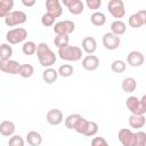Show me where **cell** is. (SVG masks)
<instances>
[{
	"instance_id": "6da1fadb",
	"label": "cell",
	"mask_w": 146,
	"mask_h": 146,
	"mask_svg": "<svg viewBox=\"0 0 146 146\" xmlns=\"http://www.w3.org/2000/svg\"><path fill=\"white\" fill-rule=\"evenodd\" d=\"M36 56L40 62V64L43 67H51L55 63H56V55L55 52L50 49V47L46 43V42H40L39 44H36Z\"/></svg>"
},
{
	"instance_id": "7a4b0ae2",
	"label": "cell",
	"mask_w": 146,
	"mask_h": 146,
	"mask_svg": "<svg viewBox=\"0 0 146 146\" xmlns=\"http://www.w3.org/2000/svg\"><path fill=\"white\" fill-rule=\"evenodd\" d=\"M128 111L133 115H145L146 113V96L144 95L140 99L136 96H130L125 100Z\"/></svg>"
},
{
	"instance_id": "3957f363",
	"label": "cell",
	"mask_w": 146,
	"mask_h": 146,
	"mask_svg": "<svg viewBox=\"0 0 146 146\" xmlns=\"http://www.w3.org/2000/svg\"><path fill=\"white\" fill-rule=\"evenodd\" d=\"M58 56L60 59L66 62H78L82 58V49L76 46H67L58 49Z\"/></svg>"
},
{
	"instance_id": "277c9868",
	"label": "cell",
	"mask_w": 146,
	"mask_h": 146,
	"mask_svg": "<svg viewBox=\"0 0 146 146\" xmlns=\"http://www.w3.org/2000/svg\"><path fill=\"white\" fill-rule=\"evenodd\" d=\"M27 36V31L24 27H15L6 33V40L9 44H17L24 42Z\"/></svg>"
},
{
	"instance_id": "5b68a950",
	"label": "cell",
	"mask_w": 146,
	"mask_h": 146,
	"mask_svg": "<svg viewBox=\"0 0 146 146\" xmlns=\"http://www.w3.org/2000/svg\"><path fill=\"white\" fill-rule=\"evenodd\" d=\"M26 14L22 10H11V13H9L6 17H5V24L7 26H16V25H21L23 23L26 22Z\"/></svg>"
},
{
	"instance_id": "8992f818",
	"label": "cell",
	"mask_w": 146,
	"mask_h": 146,
	"mask_svg": "<svg viewBox=\"0 0 146 146\" xmlns=\"http://www.w3.org/2000/svg\"><path fill=\"white\" fill-rule=\"evenodd\" d=\"M107 10L114 18H122L125 15L124 3L122 0H110L107 3Z\"/></svg>"
},
{
	"instance_id": "52a82bcc",
	"label": "cell",
	"mask_w": 146,
	"mask_h": 146,
	"mask_svg": "<svg viewBox=\"0 0 146 146\" xmlns=\"http://www.w3.org/2000/svg\"><path fill=\"white\" fill-rule=\"evenodd\" d=\"M74 30H75V24H74V22H72L70 19L59 21V22L54 24V32L57 35H59V34H67L68 35Z\"/></svg>"
},
{
	"instance_id": "ba28073f",
	"label": "cell",
	"mask_w": 146,
	"mask_h": 146,
	"mask_svg": "<svg viewBox=\"0 0 146 146\" xmlns=\"http://www.w3.org/2000/svg\"><path fill=\"white\" fill-rule=\"evenodd\" d=\"M117 138L123 146H135L136 144V132L128 128H122L117 133Z\"/></svg>"
},
{
	"instance_id": "9c48e42d",
	"label": "cell",
	"mask_w": 146,
	"mask_h": 146,
	"mask_svg": "<svg viewBox=\"0 0 146 146\" xmlns=\"http://www.w3.org/2000/svg\"><path fill=\"white\" fill-rule=\"evenodd\" d=\"M102 42H103V46L107 50H115V49L119 48V46L121 43V40H120V36H116L111 32H106L103 35Z\"/></svg>"
},
{
	"instance_id": "30bf717a",
	"label": "cell",
	"mask_w": 146,
	"mask_h": 146,
	"mask_svg": "<svg viewBox=\"0 0 146 146\" xmlns=\"http://www.w3.org/2000/svg\"><path fill=\"white\" fill-rule=\"evenodd\" d=\"M21 64L17 60L8 59V60H0V71L3 73H8L11 75L18 74Z\"/></svg>"
},
{
	"instance_id": "8fae6325",
	"label": "cell",
	"mask_w": 146,
	"mask_h": 146,
	"mask_svg": "<svg viewBox=\"0 0 146 146\" xmlns=\"http://www.w3.org/2000/svg\"><path fill=\"white\" fill-rule=\"evenodd\" d=\"M146 24V10H139L129 17V25L133 29H139Z\"/></svg>"
},
{
	"instance_id": "7c38bea8",
	"label": "cell",
	"mask_w": 146,
	"mask_h": 146,
	"mask_svg": "<svg viewBox=\"0 0 146 146\" xmlns=\"http://www.w3.org/2000/svg\"><path fill=\"white\" fill-rule=\"evenodd\" d=\"M127 62L130 66L132 67H139L144 64L145 62V57L143 55V52L140 51H137V50H132L128 54L127 56Z\"/></svg>"
},
{
	"instance_id": "4fadbf2b",
	"label": "cell",
	"mask_w": 146,
	"mask_h": 146,
	"mask_svg": "<svg viewBox=\"0 0 146 146\" xmlns=\"http://www.w3.org/2000/svg\"><path fill=\"white\" fill-rule=\"evenodd\" d=\"M46 119H47V122L51 125H58L63 122V112L58 108H51L48 111L47 115H46Z\"/></svg>"
},
{
	"instance_id": "5bb4252c",
	"label": "cell",
	"mask_w": 146,
	"mask_h": 146,
	"mask_svg": "<svg viewBox=\"0 0 146 146\" xmlns=\"http://www.w3.org/2000/svg\"><path fill=\"white\" fill-rule=\"evenodd\" d=\"M46 8H47V13L50 14L51 16H54L55 18L59 17L63 14V8L58 0H47Z\"/></svg>"
},
{
	"instance_id": "9a60e30c",
	"label": "cell",
	"mask_w": 146,
	"mask_h": 146,
	"mask_svg": "<svg viewBox=\"0 0 146 146\" xmlns=\"http://www.w3.org/2000/svg\"><path fill=\"white\" fill-rule=\"evenodd\" d=\"M63 3L73 15H80L84 9V5L81 0H63Z\"/></svg>"
},
{
	"instance_id": "2e32d148",
	"label": "cell",
	"mask_w": 146,
	"mask_h": 146,
	"mask_svg": "<svg viewBox=\"0 0 146 146\" xmlns=\"http://www.w3.org/2000/svg\"><path fill=\"white\" fill-rule=\"evenodd\" d=\"M82 67L86 71H95L99 67V58L95 55H87L82 59Z\"/></svg>"
},
{
	"instance_id": "e0dca14e",
	"label": "cell",
	"mask_w": 146,
	"mask_h": 146,
	"mask_svg": "<svg viewBox=\"0 0 146 146\" xmlns=\"http://www.w3.org/2000/svg\"><path fill=\"white\" fill-rule=\"evenodd\" d=\"M82 49L88 54L92 55L97 49V41L92 36H86L82 40Z\"/></svg>"
},
{
	"instance_id": "ac0fdd59",
	"label": "cell",
	"mask_w": 146,
	"mask_h": 146,
	"mask_svg": "<svg viewBox=\"0 0 146 146\" xmlns=\"http://www.w3.org/2000/svg\"><path fill=\"white\" fill-rule=\"evenodd\" d=\"M125 31H127V25L121 19H115L111 24V33H113L116 36H120V35L124 34Z\"/></svg>"
},
{
	"instance_id": "d6986e66",
	"label": "cell",
	"mask_w": 146,
	"mask_h": 146,
	"mask_svg": "<svg viewBox=\"0 0 146 146\" xmlns=\"http://www.w3.org/2000/svg\"><path fill=\"white\" fill-rule=\"evenodd\" d=\"M15 124L11 121H2L0 123V135L5 137H11L15 133Z\"/></svg>"
},
{
	"instance_id": "ffe728a7",
	"label": "cell",
	"mask_w": 146,
	"mask_h": 146,
	"mask_svg": "<svg viewBox=\"0 0 146 146\" xmlns=\"http://www.w3.org/2000/svg\"><path fill=\"white\" fill-rule=\"evenodd\" d=\"M57 78H58V73H57V71H56L55 68H52V67H48V68H46V70L42 72V79H43V81H44L46 83H48V84H51V83L56 82Z\"/></svg>"
},
{
	"instance_id": "44dd1931",
	"label": "cell",
	"mask_w": 146,
	"mask_h": 146,
	"mask_svg": "<svg viewBox=\"0 0 146 146\" xmlns=\"http://www.w3.org/2000/svg\"><path fill=\"white\" fill-rule=\"evenodd\" d=\"M137 88V81L135 78L132 76H128V78H124L123 81H122V89L124 92L127 94H131L136 90Z\"/></svg>"
},
{
	"instance_id": "7402d4cb",
	"label": "cell",
	"mask_w": 146,
	"mask_h": 146,
	"mask_svg": "<svg viewBox=\"0 0 146 146\" xmlns=\"http://www.w3.org/2000/svg\"><path fill=\"white\" fill-rule=\"evenodd\" d=\"M146 119L145 115H133L131 114L129 117V125L133 129H140L145 125Z\"/></svg>"
},
{
	"instance_id": "603a6c76",
	"label": "cell",
	"mask_w": 146,
	"mask_h": 146,
	"mask_svg": "<svg viewBox=\"0 0 146 146\" xmlns=\"http://www.w3.org/2000/svg\"><path fill=\"white\" fill-rule=\"evenodd\" d=\"M26 141L31 146H40L42 143V136L36 131H30L26 135Z\"/></svg>"
},
{
	"instance_id": "cb8c5ba5",
	"label": "cell",
	"mask_w": 146,
	"mask_h": 146,
	"mask_svg": "<svg viewBox=\"0 0 146 146\" xmlns=\"http://www.w3.org/2000/svg\"><path fill=\"white\" fill-rule=\"evenodd\" d=\"M14 7V0H0V17H6Z\"/></svg>"
},
{
	"instance_id": "d4e9b609",
	"label": "cell",
	"mask_w": 146,
	"mask_h": 146,
	"mask_svg": "<svg viewBox=\"0 0 146 146\" xmlns=\"http://www.w3.org/2000/svg\"><path fill=\"white\" fill-rule=\"evenodd\" d=\"M90 22L95 26H103L106 23V16L102 11H95L90 16Z\"/></svg>"
},
{
	"instance_id": "484cf974",
	"label": "cell",
	"mask_w": 146,
	"mask_h": 146,
	"mask_svg": "<svg viewBox=\"0 0 146 146\" xmlns=\"http://www.w3.org/2000/svg\"><path fill=\"white\" fill-rule=\"evenodd\" d=\"M13 55V48L9 43H1L0 44V60H8Z\"/></svg>"
},
{
	"instance_id": "4316f807",
	"label": "cell",
	"mask_w": 146,
	"mask_h": 146,
	"mask_svg": "<svg viewBox=\"0 0 146 146\" xmlns=\"http://www.w3.org/2000/svg\"><path fill=\"white\" fill-rule=\"evenodd\" d=\"M34 73V67L31 65V64H21V67H19V71H18V74L22 76V78H31Z\"/></svg>"
},
{
	"instance_id": "83f0119b",
	"label": "cell",
	"mask_w": 146,
	"mask_h": 146,
	"mask_svg": "<svg viewBox=\"0 0 146 146\" xmlns=\"http://www.w3.org/2000/svg\"><path fill=\"white\" fill-rule=\"evenodd\" d=\"M68 42H70V38L67 34H59V35H56L55 36V40H54V43L55 46L58 48V49H62V48H65L68 46Z\"/></svg>"
},
{
	"instance_id": "f1b7e54d",
	"label": "cell",
	"mask_w": 146,
	"mask_h": 146,
	"mask_svg": "<svg viewBox=\"0 0 146 146\" xmlns=\"http://www.w3.org/2000/svg\"><path fill=\"white\" fill-rule=\"evenodd\" d=\"M22 51L26 56H32L36 51V44L33 41H25L22 46Z\"/></svg>"
},
{
	"instance_id": "f546056e",
	"label": "cell",
	"mask_w": 146,
	"mask_h": 146,
	"mask_svg": "<svg viewBox=\"0 0 146 146\" xmlns=\"http://www.w3.org/2000/svg\"><path fill=\"white\" fill-rule=\"evenodd\" d=\"M73 72H74V68H73V66H72L71 64H63V65H60V66L58 67V70H57L58 75H60V76H63V78H68V76H71V75L73 74Z\"/></svg>"
},
{
	"instance_id": "4dcf8cb0",
	"label": "cell",
	"mask_w": 146,
	"mask_h": 146,
	"mask_svg": "<svg viewBox=\"0 0 146 146\" xmlns=\"http://www.w3.org/2000/svg\"><path fill=\"white\" fill-rule=\"evenodd\" d=\"M88 120L87 119H84L83 116H81L79 120H78V122L75 123V125H74V129L73 130H75L78 133H81V135H84V132H86V129H87V125H88Z\"/></svg>"
},
{
	"instance_id": "1f68e13d",
	"label": "cell",
	"mask_w": 146,
	"mask_h": 146,
	"mask_svg": "<svg viewBox=\"0 0 146 146\" xmlns=\"http://www.w3.org/2000/svg\"><path fill=\"white\" fill-rule=\"evenodd\" d=\"M125 68H127V64L121 59H116L111 64V70L114 73H122L125 71Z\"/></svg>"
},
{
	"instance_id": "d6a6232c",
	"label": "cell",
	"mask_w": 146,
	"mask_h": 146,
	"mask_svg": "<svg viewBox=\"0 0 146 146\" xmlns=\"http://www.w3.org/2000/svg\"><path fill=\"white\" fill-rule=\"evenodd\" d=\"M81 117L80 114H70L66 119H65V127L70 130H73L74 129V125L75 123L78 122V120Z\"/></svg>"
},
{
	"instance_id": "836d02e7",
	"label": "cell",
	"mask_w": 146,
	"mask_h": 146,
	"mask_svg": "<svg viewBox=\"0 0 146 146\" xmlns=\"http://www.w3.org/2000/svg\"><path fill=\"white\" fill-rule=\"evenodd\" d=\"M97 132H98V124L94 121H89L88 125H87V129H86V132H84V136L94 137Z\"/></svg>"
},
{
	"instance_id": "e575fe53",
	"label": "cell",
	"mask_w": 146,
	"mask_h": 146,
	"mask_svg": "<svg viewBox=\"0 0 146 146\" xmlns=\"http://www.w3.org/2000/svg\"><path fill=\"white\" fill-rule=\"evenodd\" d=\"M55 19H56V18H55L54 16H51V15L48 14V13H46V14H43L42 17H41V24H42L43 26H46V27L54 26Z\"/></svg>"
},
{
	"instance_id": "d590c367",
	"label": "cell",
	"mask_w": 146,
	"mask_h": 146,
	"mask_svg": "<svg viewBox=\"0 0 146 146\" xmlns=\"http://www.w3.org/2000/svg\"><path fill=\"white\" fill-rule=\"evenodd\" d=\"M8 146H24V139L18 135H13L9 138Z\"/></svg>"
},
{
	"instance_id": "8d00e7d4",
	"label": "cell",
	"mask_w": 146,
	"mask_h": 146,
	"mask_svg": "<svg viewBox=\"0 0 146 146\" xmlns=\"http://www.w3.org/2000/svg\"><path fill=\"white\" fill-rule=\"evenodd\" d=\"M91 146H110L105 138L103 137H94L91 140Z\"/></svg>"
},
{
	"instance_id": "74e56055",
	"label": "cell",
	"mask_w": 146,
	"mask_h": 146,
	"mask_svg": "<svg viewBox=\"0 0 146 146\" xmlns=\"http://www.w3.org/2000/svg\"><path fill=\"white\" fill-rule=\"evenodd\" d=\"M86 5H87V7L89 9L97 10L102 6V0H87L86 1Z\"/></svg>"
},
{
	"instance_id": "f35d334b",
	"label": "cell",
	"mask_w": 146,
	"mask_h": 146,
	"mask_svg": "<svg viewBox=\"0 0 146 146\" xmlns=\"http://www.w3.org/2000/svg\"><path fill=\"white\" fill-rule=\"evenodd\" d=\"M22 3L25 7H32L35 5V0H22Z\"/></svg>"
}]
</instances>
